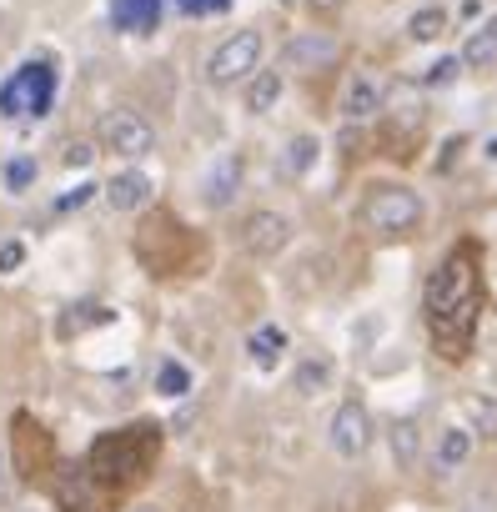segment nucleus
<instances>
[{
    "label": "nucleus",
    "mask_w": 497,
    "mask_h": 512,
    "mask_svg": "<svg viewBox=\"0 0 497 512\" xmlns=\"http://www.w3.org/2000/svg\"><path fill=\"white\" fill-rule=\"evenodd\" d=\"M477 312H482V267H477V246L462 241L437 262V272L427 277V292H422V317H427L432 347L447 362L467 357V347L477 337Z\"/></svg>",
    "instance_id": "nucleus-1"
},
{
    "label": "nucleus",
    "mask_w": 497,
    "mask_h": 512,
    "mask_svg": "<svg viewBox=\"0 0 497 512\" xmlns=\"http://www.w3.org/2000/svg\"><path fill=\"white\" fill-rule=\"evenodd\" d=\"M156 447H161V427L136 422V427L106 432V437L91 447L86 467H91V477H96L101 487H131V482H141L146 467L156 462Z\"/></svg>",
    "instance_id": "nucleus-2"
},
{
    "label": "nucleus",
    "mask_w": 497,
    "mask_h": 512,
    "mask_svg": "<svg viewBox=\"0 0 497 512\" xmlns=\"http://www.w3.org/2000/svg\"><path fill=\"white\" fill-rule=\"evenodd\" d=\"M422 196L412 191V186H372L367 191V201H362V221H367V231H377V236H412L417 226H422Z\"/></svg>",
    "instance_id": "nucleus-3"
},
{
    "label": "nucleus",
    "mask_w": 497,
    "mask_h": 512,
    "mask_svg": "<svg viewBox=\"0 0 497 512\" xmlns=\"http://www.w3.org/2000/svg\"><path fill=\"white\" fill-rule=\"evenodd\" d=\"M56 101V66L51 61H26L6 86H0V116H46Z\"/></svg>",
    "instance_id": "nucleus-4"
},
{
    "label": "nucleus",
    "mask_w": 497,
    "mask_h": 512,
    "mask_svg": "<svg viewBox=\"0 0 497 512\" xmlns=\"http://www.w3.org/2000/svg\"><path fill=\"white\" fill-rule=\"evenodd\" d=\"M262 51H267L262 31H236V36H226V41L206 56V81H211V86H236V81H246V76L262 66Z\"/></svg>",
    "instance_id": "nucleus-5"
},
{
    "label": "nucleus",
    "mask_w": 497,
    "mask_h": 512,
    "mask_svg": "<svg viewBox=\"0 0 497 512\" xmlns=\"http://www.w3.org/2000/svg\"><path fill=\"white\" fill-rule=\"evenodd\" d=\"M101 146L111 156H121V161H141V156H151L156 131H151V121L141 111H106L101 116Z\"/></svg>",
    "instance_id": "nucleus-6"
},
{
    "label": "nucleus",
    "mask_w": 497,
    "mask_h": 512,
    "mask_svg": "<svg viewBox=\"0 0 497 512\" xmlns=\"http://www.w3.org/2000/svg\"><path fill=\"white\" fill-rule=\"evenodd\" d=\"M372 437H377V422L362 402H342L327 422V442L337 457H367L372 452Z\"/></svg>",
    "instance_id": "nucleus-7"
},
{
    "label": "nucleus",
    "mask_w": 497,
    "mask_h": 512,
    "mask_svg": "<svg viewBox=\"0 0 497 512\" xmlns=\"http://www.w3.org/2000/svg\"><path fill=\"white\" fill-rule=\"evenodd\" d=\"M287 241H292V221L282 216V211H252L241 221V246L252 251V256H277V251H287Z\"/></svg>",
    "instance_id": "nucleus-8"
},
{
    "label": "nucleus",
    "mask_w": 497,
    "mask_h": 512,
    "mask_svg": "<svg viewBox=\"0 0 497 512\" xmlns=\"http://www.w3.org/2000/svg\"><path fill=\"white\" fill-rule=\"evenodd\" d=\"M241 176H246L241 151H221V156L211 161V171L201 176V201H206L211 211L231 206V201H236V191H241Z\"/></svg>",
    "instance_id": "nucleus-9"
},
{
    "label": "nucleus",
    "mask_w": 497,
    "mask_h": 512,
    "mask_svg": "<svg viewBox=\"0 0 497 512\" xmlns=\"http://www.w3.org/2000/svg\"><path fill=\"white\" fill-rule=\"evenodd\" d=\"M337 56H342V46L332 36H322V31H302V36H292L282 46V66L287 71H327Z\"/></svg>",
    "instance_id": "nucleus-10"
},
{
    "label": "nucleus",
    "mask_w": 497,
    "mask_h": 512,
    "mask_svg": "<svg viewBox=\"0 0 497 512\" xmlns=\"http://www.w3.org/2000/svg\"><path fill=\"white\" fill-rule=\"evenodd\" d=\"M151 191H156L151 176L136 171V166H131V171H116V176L101 186V196H106L111 211H141V206H151Z\"/></svg>",
    "instance_id": "nucleus-11"
},
{
    "label": "nucleus",
    "mask_w": 497,
    "mask_h": 512,
    "mask_svg": "<svg viewBox=\"0 0 497 512\" xmlns=\"http://www.w3.org/2000/svg\"><path fill=\"white\" fill-rule=\"evenodd\" d=\"M472 447H477V432H472L467 422H452V427H442V432H437V447H432V467H437L442 477H452L457 467H467Z\"/></svg>",
    "instance_id": "nucleus-12"
},
{
    "label": "nucleus",
    "mask_w": 497,
    "mask_h": 512,
    "mask_svg": "<svg viewBox=\"0 0 497 512\" xmlns=\"http://www.w3.org/2000/svg\"><path fill=\"white\" fill-rule=\"evenodd\" d=\"M56 502H61V512H96V477H91V467H61L56 472Z\"/></svg>",
    "instance_id": "nucleus-13"
},
{
    "label": "nucleus",
    "mask_w": 497,
    "mask_h": 512,
    "mask_svg": "<svg viewBox=\"0 0 497 512\" xmlns=\"http://www.w3.org/2000/svg\"><path fill=\"white\" fill-rule=\"evenodd\" d=\"M111 26L126 36H151L161 26V0H111Z\"/></svg>",
    "instance_id": "nucleus-14"
},
{
    "label": "nucleus",
    "mask_w": 497,
    "mask_h": 512,
    "mask_svg": "<svg viewBox=\"0 0 497 512\" xmlns=\"http://www.w3.org/2000/svg\"><path fill=\"white\" fill-rule=\"evenodd\" d=\"M462 71H482V66H497V16H487V21H477L472 31H467V41H462Z\"/></svg>",
    "instance_id": "nucleus-15"
},
{
    "label": "nucleus",
    "mask_w": 497,
    "mask_h": 512,
    "mask_svg": "<svg viewBox=\"0 0 497 512\" xmlns=\"http://www.w3.org/2000/svg\"><path fill=\"white\" fill-rule=\"evenodd\" d=\"M377 111H382V86L357 71V76L347 81V91H342V116H347V121H372Z\"/></svg>",
    "instance_id": "nucleus-16"
},
{
    "label": "nucleus",
    "mask_w": 497,
    "mask_h": 512,
    "mask_svg": "<svg viewBox=\"0 0 497 512\" xmlns=\"http://www.w3.org/2000/svg\"><path fill=\"white\" fill-rule=\"evenodd\" d=\"M282 91H287V81H282V71H252L246 76V111L252 116H272L277 111V101H282Z\"/></svg>",
    "instance_id": "nucleus-17"
},
{
    "label": "nucleus",
    "mask_w": 497,
    "mask_h": 512,
    "mask_svg": "<svg viewBox=\"0 0 497 512\" xmlns=\"http://www.w3.org/2000/svg\"><path fill=\"white\" fill-rule=\"evenodd\" d=\"M317 161H322V141H317L312 131H297V136L282 146V176H287V181H302Z\"/></svg>",
    "instance_id": "nucleus-18"
},
{
    "label": "nucleus",
    "mask_w": 497,
    "mask_h": 512,
    "mask_svg": "<svg viewBox=\"0 0 497 512\" xmlns=\"http://www.w3.org/2000/svg\"><path fill=\"white\" fill-rule=\"evenodd\" d=\"M282 352H287V332H282V327H272V322H267V327H257L252 337H246V357H252L262 372H272V367L282 362Z\"/></svg>",
    "instance_id": "nucleus-19"
},
{
    "label": "nucleus",
    "mask_w": 497,
    "mask_h": 512,
    "mask_svg": "<svg viewBox=\"0 0 497 512\" xmlns=\"http://www.w3.org/2000/svg\"><path fill=\"white\" fill-rule=\"evenodd\" d=\"M332 377H337V367H332L327 357H302L297 372H292V387H297L302 397H322V392L332 387Z\"/></svg>",
    "instance_id": "nucleus-20"
},
{
    "label": "nucleus",
    "mask_w": 497,
    "mask_h": 512,
    "mask_svg": "<svg viewBox=\"0 0 497 512\" xmlns=\"http://www.w3.org/2000/svg\"><path fill=\"white\" fill-rule=\"evenodd\" d=\"M387 442H392V457H397V467H402V472H412V467H417V452H422L417 422H412V417H397V422L387 427Z\"/></svg>",
    "instance_id": "nucleus-21"
},
{
    "label": "nucleus",
    "mask_w": 497,
    "mask_h": 512,
    "mask_svg": "<svg viewBox=\"0 0 497 512\" xmlns=\"http://www.w3.org/2000/svg\"><path fill=\"white\" fill-rule=\"evenodd\" d=\"M407 36L422 41V46L442 41V36H447V6H417V11L407 16Z\"/></svg>",
    "instance_id": "nucleus-22"
},
{
    "label": "nucleus",
    "mask_w": 497,
    "mask_h": 512,
    "mask_svg": "<svg viewBox=\"0 0 497 512\" xmlns=\"http://www.w3.org/2000/svg\"><path fill=\"white\" fill-rule=\"evenodd\" d=\"M462 422H467L477 437H497V397H487V392L462 397Z\"/></svg>",
    "instance_id": "nucleus-23"
},
{
    "label": "nucleus",
    "mask_w": 497,
    "mask_h": 512,
    "mask_svg": "<svg viewBox=\"0 0 497 512\" xmlns=\"http://www.w3.org/2000/svg\"><path fill=\"white\" fill-rule=\"evenodd\" d=\"M36 176H41L36 156H11V161H6V171H0V181H6V191H11V196H26V191L36 186Z\"/></svg>",
    "instance_id": "nucleus-24"
},
{
    "label": "nucleus",
    "mask_w": 497,
    "mask_h": 512,
    "mask_svg": "<svg viewBox=\"0 0 497 512\" xmlns=\"http://www.w3.org/2000/svg\"><path fill=\"white\" fill-rule=\"evenodd\" d=\"M156 392H161V397H186V392H191V372H186L176 357H166V362L156 367Z\"/></svg>",
    "instance_id": "nucleus-25"
},
{
    "label": "nucleus",
    "mask_w": 497,
    "mask_h": 512,
    "mask_svg": "<svg viewBox=\"0 0 497 512\" xmlns=\"http://www.w3.org/2000/svg\"><path fill=\"white\" fill-rule=\"evenodd\" d=\"M101 322H111V312L106 307H71L66 317H61V337H76V332H86V327H101Z\"/></svg>",
    "instance_id": "nucleus-26"
},
{
    "label": "nucleus",
    "mask_w": 497,
    "mask_h": 512,
    "mask_svg": "<svg viewBox=\"0 0 497 512\" xmlns=\"http://www.w3.org/2000/svg\"><path fill=\"white\" fill-rule=\"evenodd\" d=\"M462 76V56H437L427 71H422V86H447Z\"/></svg>",
    "instance_id": "nucleus-27"
},
{
    "label": "nucleus",
    "mask_w": 497,
    "mask_h": 512,
    "mask_svg": "<svg viewBox=\"0 0 497 512\" xmlns=\"http://www.w3.org/2000/svg\"><path fill=\"white\" fill-rule=\"evenodd\" d=\"M96 191H101L96 181H81V186H71L66 196H56V206H51V211H56V216H71V211H81L86 201H96Z\"/></svg>",
    "instance_id": "nucleus-28"
},
{
    "label": "nucleus",
    "mask_w": 497,
    "mask_h": 512,
    "mask_svg": "<svg viewBox=\"0 0 497 512\" xmlns=\"http://www.w3.org/2000/svg\"><path fill=\"white\" fill-rule=\"evenodd\" d=\"M21 262H26V246L21 241H0V277L21 272Z\"/></svg>",
    "instance_id": "nucleus-29"
},
{
    "label": "nucleus",
    "mask_w": 497,
    "mask_h": 512,
    "mask_svg": "<svg viewBox=\"0 0 497 512\" xmlns=\"http://www.w3.org/2000/svg\"><path fill=\"white\" fill-rule=\"evenodd\" d=\"M61 161H66L71 171H76V166H91V161H96V146H91V141H71Z\"/></svg>",
    "instance_id": "nucleus-30"
},
{
    "label": "nucleus",
    "mask_w": 497,
    "mask_h": 512,
    "mask_svg": "<svg viewBox=\"0 0 497 512\" xmlns=\"http://www.w3.org/2000/svg\"><path fill=\"white\" fill-rule=\"evenodd\" d=\"M231 0H176V11H186V16H211V11H226Z\"/></svg>",
    "instance_id": "nucleus-31"
},
{
    "label": "nucleus",
    "mask_w": 497,
    "mask_h": 512,
    "mask_svg": "<svg viewBox=\"0 0 497 512\" xmlns=\"http://www.w3.org/2000/svg\"><path fill=\"white\" fill-rule=\"evenodd\" d=\"M307 6H312L317 16H332V11H342V0H307Z\"/></svg>",
    "instance_id": "nucleus-32"
},
{
    "label": "nucleus",
    "mask_w": 497,
    "mask_h": 512,
    "mask_svg": "<svg viewBox=\"0 0 497 512\" xmlns=\"http://www.w3.org/2000/svg\"><path fill=\"white\" fill-rule=\"evenodd\" d=\"M482 151H487V161L497 166V136H487V141H482Z\"/></svg>",
    "instance_id": "nucleus-33"
},
{
    "label": "nucleus",
    "mask_w": 497,
    "mask_h": 512,
    "mask_svg": "<svg viewBox=\"0 0 497 512\" xmlns=\"http://www.w3.org/2000/svg\"><path fill=\"white\" fill-rule=\"evenodd\" d=\"M0 497H6V452H0Z\"/></svg>",
    "instance_id": "nucleus-34"
},
{
    "label": "nucleus",
    "mask_w": 497,
    "mask_h": 512,
    "mask_svg": "<svg viewBox=\"0 0 497 512\" xmlns=\"http://www.w3.org/2000/svg\"><path fill=\"white\" fill-rule=\"evenodd\" d=\"M282 6H297V0H282Z\"/></svg>",
    "instance_id": "nucleus-35"
}]
</instances>
